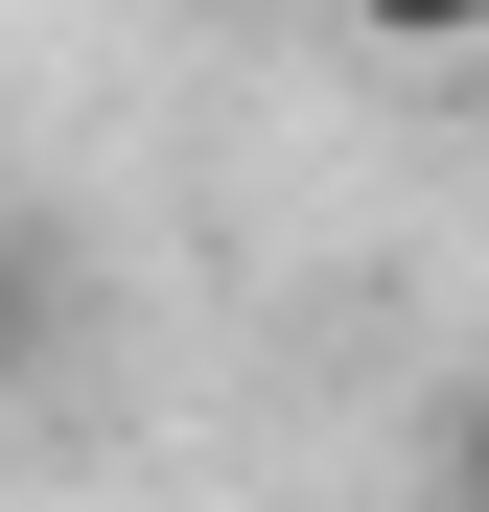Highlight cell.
<instances>
[{
	"instance_id": "6da1fadb",
	"label": "cell",
	"mask_w": 489,
	"mask_h": 512,
	"mask_svg": "<svg viewBox=\"0 0 489 512\" xmlns=\"http://www.w3.org/2000/svg\"><path fill=\"white\" fill-rule=\"evenodd\" d=\"M373 47H489V0H350Z\"/></svg>"
},
{
	"instance_id": "7a4b0ae2",
	"label": "cell",
	"mask_w": 489,
	"mask_h": 512,
	"mask_svg": "<svg viewBox=\"0 0 489 512\" xmlns=\"http://www.w3.org/2000/svg\"><path fill=\"white\" fill-rule=\"evenodd\" d=\"M443 512H489V396H466V419H443Z\"/></svg>"
}]
</instances>
